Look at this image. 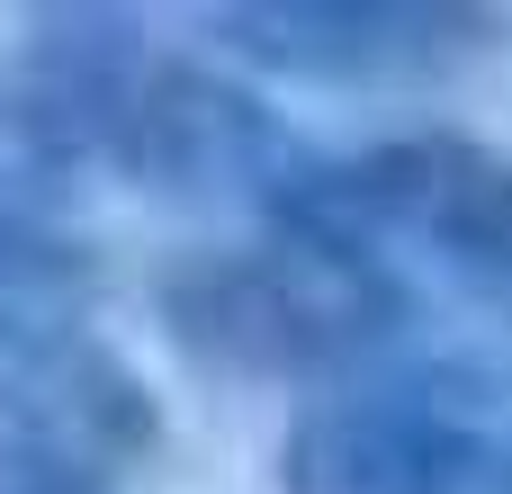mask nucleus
Returning a JSON list of instances; mask_svg holds the SVG:
<instances>
[{"instance_id": "20e7f679", "label": "nucleus", "mask_w": 512, "mask_h": 494, "mask_svg": "<svg viewBox=\"0 0 512 494\" xmlns=\"http://www.w3.org/2000/svg\"><path fill=\"white\" fill-rule=\"evenodd\" d=\"M198 27L216 54L270 81L351 90V99L441 90L504 45V18L468 0H234V9H207Z\"/></svg>"}, {"instance_id": "423d86ee", "label": "nucleus", "mask_w": 512, "mask_h": 494, "mask_svg": "<svg viewBox=\"0 0 512 494\" xmlns=\"http://www.w3.org/2000/svg\"><path fill=\"white\" fill-rule=\"evenodd\" d=\"M90 297V252L72 225V180H54L0 126V333Z\"/></svg>"}, {"instance_id": "7ed1b4c3", "label": "nucleus", "mask_w": 512, "mask_h": 494, "mask_svg": "<svg viewBox=\"0 0 512 494\" xmlns=\"http://www.w3.org/2000/svg\"><path fill=\"white\" fill-rule=\"evenodd\" d=\"M279 494H512V324L396 342L306 396Z\"/></svg>"}, {"instance_id": "f257e3e1", "label": "nucleus", "mask_w": 512, "mask_h": 494, "mask_svg": "<svg viewBox=\"0 0 512 494\" xmlns=\"http://www.w3.org/2000/svg\"><path fill=\"white\" fill-rule=\"evenodd\" d=\"M0 126L54 180H126L171 207L279 225L306 207L324 153L270 117L234 72L162 45L126 9H36L0 63Z\"/></svg>"}, {"instance_id": "f03ea898", "label": "nucleus", "mask_w": 512, "mask_h": 494, "mask_svg": "<svg viewBox=\"0 0 512 494\" xmlns=\"http://www.w3.org/2000/svg\"><path fill=\"white\" fill-rule=\"evenodd\" d=\"M153 315L207 378L324 396L414 342V279L360 234L279 216L171 252L153 279Z\"/></svg>"}, {"instance_id": "39448f33", "label": "nucleus", "mask_w": 512, "mask_h": 494, "mask_svg": "<svg viewBox=\"0 0 512 494\" xmlns=\"http://www.w3.org/2000/svg\"><path fill=\"white\" fill-rule=\"evenodd\" d=\"M297 216L360 234L387 261L423 252V261L512 297V153L495 144H459V135L369 144L351 162H324Z\"/></svg>"}]
</instances>
